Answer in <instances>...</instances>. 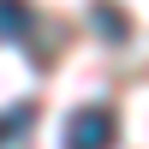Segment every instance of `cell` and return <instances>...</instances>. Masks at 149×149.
<instances>
[{
    "label": "cell",
    "instance_id": "1",
    "mask_svg": "<svg viewBox=\"0 0 149 149\" xmlns=\"http://www.w3.org/2000/svg\"><path fill=\"white\" fill-rule=\"evenodd\" d=\"M66 149H113L119 143V119L113 107H78V113L66 119Z\"/></svg>",
    "mask_w": 149,
    "mask_h": 149
},
{
    "label": "cell",
    "instance_id": "2",
    "mask_svg": "<svg viewBox=\"0 0 149 149\" xmlns=\"http://www.w3.org/2000/svg\"><path fill=\"white\" fill-rule=\"evenodd\" d=\"M30 36H36L30 0H0V42H30Z\"/></svg>",
    "mask_w": 149,
    "mask_h": 149
},
{
    "label": "cell",
    "instance_id": "3",
    "mask_svg": "<svg viewBox=\"0 0 149 149\" xmlns=\"http://www.w3.org/2000/svg\"><path fill=\"white\" fill-rule=\"evenodd\" d=\"M90 18H95V30H102V42H125V36H131V18L113 6V0H95Z\"/></svg>",
    "mask_w": 149,
    "mask_h": 149
},
{
    "label": "cell",
    "instance_id": "4",
    "mask_svg": "<svg viewBox=\"0 0 149 149\" xmlns=\"http://www.w3.org/2000/svg\"><path fill=\"white\" fill-rule=\"evenodd\" d=\"M30 119H36V107H30V102H18V107H6V113H0V143H12V137H18L24 125H30Z\"/></svg>",
    "mask_w": 149,
    "mask_h": 149
}]
</instances>
